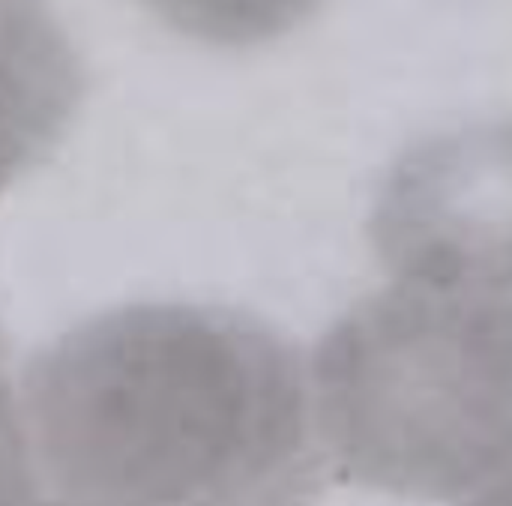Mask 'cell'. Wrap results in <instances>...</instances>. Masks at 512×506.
Segmentation results:
<instances>
[{
    "mask_svg": "<svg viewBox=\"0 0 512 506\" xmlns=\"http://www.w3.org/2000/svg\"><path fill=\"white\" fill-rule=\"evenodd\" d=\"M33 504V450L24 414L15 402L0 339V506Z\"/></svg>",
    "mask_w": 512,
    "mask_h": 506,
    "instance_id": "4",
    "label": "cell"
},
{
    "mask_svg": "<svg viewBox=\"0 0 512 506\" xmlns=\"http://www.w3.org/2000/svg\"><path fill=\"white\" fill-rule=\"evenodd\" d=\"M30 450L87 506H315L327 459L309 375L234 309L132 303L66 330L24 372Z\"/></svg>",
    "mask_w": 512,
    "mask_h": 506,
    "instance_id": "1",
    "label": "cell"
},
{
    "mask_svg": "<svg viewBox=\"0 0 512 506\" xmlns=\"http://www.w3.org/2000/svg\"><path fill=\"white\" fill-rule=\"evenodd\" d=\"M30 506H87V504H78V501H66V498H63V501H45V504H36V501H33Z\"/></svg>",
    "mask_w": 512,
    "mask_h": 506,
    "instance_id": "5",
    "label": "cell"
},
{
    "mask_svg": "<svg viewBox=\"0 0 512 506\" xmlns=\"http://www.w3.org/2000/svg\"><path fill=\"white\" fill-rule=\"evenodd\" d=\"M384 225L393 279L330 327L306 372L324 459L387 495L504 506L507 225L456 183L399 186Z\"/></svg>",
    "mask_w": 512,
    "mask_h": 506,
    "instance_id": "2",
    "label": "cell"
},
{
    "mask_svg": "<svg viewBox=\"0 0 512 506\" xmlns=\"http://www.w3.org/2000/svg\"><path fill=\"white\" fill-rule=\"evenodd\" d=\"M81 93V57L54 12L0 0V195L51 153Z\"/></svg>",
    "mask_w": 512,
    "mask_h": 506,
    "instance_id": "3",
    "label": "cell"
}]
</instances>
